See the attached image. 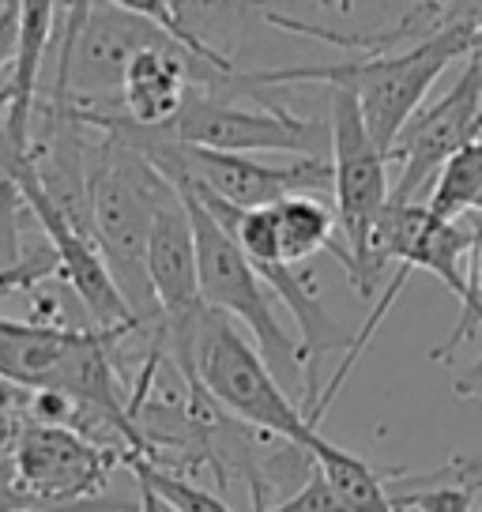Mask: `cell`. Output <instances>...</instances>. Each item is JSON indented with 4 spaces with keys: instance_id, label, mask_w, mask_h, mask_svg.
Here are the masks:
<instances>
[{
    "instance_id": "8fae6325",
    "label": "cell",
    "mask_w": 482,
    "mask_h": 512,
    "mask_svg": "<svg viewBox=\"0 0 482 512\" xmlns=\"http://www.w3.org/2000/svg\"><path fill=\"white\" fill-rule=\"evenodd\" d=\"M313 460L332 486V494L339 497L343 512H400L392 505V490L385 486L388 471L373 467L370 460L332 445L328 437H321V445L313 448Z\"/></svg>"
},
{
    "instance_id": "9c48e42d",
    "label": "cell",
    "mask_w": 482,
    "mask_h": 512,
    "mask_svg": "<svg viewBox=\"0 0 482 512\" xmlns=\"http://www.w3.org/2000/svg\"><path fill=\"white\" fill-rule=\"evenodd\" d=\"M147 279L155 290L162 320H185L200 309V268H196V234L189 208L174 192L162 204L147 241Z\"/></svg>"
},
{
    "instance_id": "2e32d148",
    "label": "cell",
    "mask_w": 482,
    "mask_h": 512,
    "mask_svg": "<svg viewBox=\"0 0 482 512\" xmlns=\"http://www.w3.org/2000/svg\"><path fill=\"white\" fill-rule=\"evenodd\" d=\"M264 512H343V505H339V497L332 494V486H328V479H324L321 467H317L306 486H298L294 494L283 497L279 505H272V509Z\"/></svg>"
},
{
    "instance_id": "7c38bea8",
    "label": "cell",
    "mask_w": 482,
    "mask_h": 512,
    "mask_svg": "<svg viewBox=\"0 0 482 512\" xmlns=\"http://www.w3.org/2000/svg\"><path fill=\"white\" fill-rule=\"evenodd\" d=\"M482 200V140L467 144L456 159L445 162V170L437 174L434 189L426 208L434 211L437 219H464L479 208Z\"/></svg>"
},
{
    "instance_id": "ba28073f",
    "label": "cell",
    "mask_w": 482,
    "mask_h": 512,
    "mask_svg": "<svg viewBox=\"0 0 482 512\" xmlns=\"http://www.w3.org/2000/svg\"><path fill=\"white\" fill-rule=\"evenodd\" d=\"M475 140H482V53H471L449 95L422 106L400 132L392 159H400L403 170L392 185V204H418V192L430 189L445 162Z\"/></svg>"
},
{
    "instance_id": "9a60e30c",
    "label": "cell",
    "mask_w": 482,
    "mask_h": 512,
    "mask_svg": "<svg viewBox=\"0 0 482 512\" xmlns=\"http://www.w3.org/2000/svg\"><path fill=\"white\" fill-rule=\"evenodd\" d=\"M471 501H475V490L452 486V482H430L426 490H392V505L400 512H471Z\"/></svg>"
},
{
    "instance_id": "8992f818",
    "label": "cell",
    "mask_w": 482,
    "mask_h": 512,
    "mask_svg": "<svg viewBox=\"0 0 482 512\" xmlns=\"http://www.w3.org/2000/svg\"><path fill=\"white\" fill-rule=\"evenodd\" d=\"M328 125H332V177H336L332 200H336V219L343 226L347 256H351L347 275L354 290L370 298V241L381 215L392 204V185H388L392 159L377 147L358 102L347 91H332Z\"/></svg>"
},
{
    "instance_id": "6da1fadb",
    "label": "cell",
    "mask_w": 482,
    "mask_h": 512,
    "mask_svg": "<svg viewBox=\"0 0 482 512\" xmlns=\"http://www.w3.org/2000/svg\"><path fill=\"white\" fill-rule=\"evenodd\" d=\"M155 343L181 369V377L200 384L208 400L234 422L283 437L290 445L306 448L309 456L321 445L324 433L283 392L264 354L241 336L230 317L200 305L185 320H159Z\"/></svg>"
},
{
    "instance_id": "277c9868",
    "label": "cell",
    "mask_w": 482,
    "mask_h": 512,
    "mask_svg": "<svg viewBox=\"0 0 482 512\" xmlns=\"http://www.w3.org/2000/svg\"><path fill=\"white\" fill-rule=\"evenodd\" d=\"M189 219L196 234V268H200V302L223 313L230 320H241L253 339L264 362L272 366L275 377H302L306 381V358L302 343L287 336V328L275 317V305L268 298V287L257 275V268L245 260L238 241L226 234L223 226L211 219L204 204L193 200L189 192H181Z\"/></svg>"
},
{
    "instance_id": "4fadbf2b",
    "label": "cell",
    "mask_w": 482,
    "mask_h": 512,
    "mask_svg": "<svg viewBox=\"0 0 482 512\" xmlns=\"http://www.w3.org/2000/svg\"><path fill=\"white\" fill-rule=\"evenodd\" d=\"M464 226L471 234V256H467V302L460 305V320L449 332L445 343H437L430 358L434 362H452V354L460 351L464 343L475 339V332L482 328V211L464 215Z\"/></svg>"
},
{
    "instance_id": "52a82bcc",
    "label": "cell",
    "mask_w": 482,
    "mask_h": 512,
    "mask_svg": "<svg viewBox=\"0 0 482 512\" xmlns=\"http://www.w3.org/2000/svg\"><path fill=\"white\" fill-rule=\"evenodd\" d=\"M0 437L8 441V460L16 467V479L38 501V509H76L83 501H95L106 490L113 467L125 464L117 452L95 445L65 426H46L38 418L16 415Z\"/></svg>"
},
{
    "instance_id": "5bb4252c",
    "label": "cell",
    "mask_w": 482,
    "mask_h": 512,
    "mask_svg": "<svg viewBox=\"0 0 482 512\" xmlns=\"http://www.w3.org/2000/svg\"><path fill=\"white\" fill-rule=\"evenodd\" d=\"M129 467L136 482H147L162 497V505H170L174 512H234L223 497H215L204 486H193V482L174 475V471H162V467L147 464V460H132Z\"/></svg>"
},
{
    "instance_id": "30bf717a",
    "label": "cell",
    "mask_w": 482,
    "mask_h": 512,
    "mask_svg": "<svg viewBox=\"0 0 482 512\" xmlns=\"http://www.w3.org/2000/svg\"><path fill=\"white\" fill-rule=\"evenodd\" d=\"M275 230H279V253H283V264L294 268L309 256L317 253H332L343 264L351 268V256H347V245L336 241V208L328 200H317V196H287L275 204Z\"/></svg>"
},
{
    "instance_id": "e0dca14e",
    "label": "cell",
    "mask_w": 482,
    "mask_h": 512,
    "mask_svg": "<svg viewBox=\"0 0 482 512\" xmlns=\"http://www.w3.org/2000/svg\"><path fill=\"white\" fill-rule=\"evenodd\" d=\"M452 388H456V396H479L482 400V358L467 369V373H460V377L452 381Z\"/></svg>"
},
{
    "instance_id": "3957f363",
    "label": "cell",
    "mask_w": 482,
    "mask_h": 512,
    "mask_svg": "<svg viewBox=\"0 0 482 512\" xmlns=\"http://www.w3.org/2000/svg\"><path fill=\"white\" fill-rule=\"evenodd\" d=\"M98 132V128H95ZM174 185L151 166L140 147L98 132L91 159V230L117 294L125 298L140 328H159V302L147 279V241Z\"/></svg>"
},
{
    "instance_id": "7a4b0ae2",
    "label": "cell",
    "mask_w": 482,
    "mask_h": 512,
    "mask_svg": "<svg viewBox=\"0 0 482 512\" xmlns=\"http://www.w3.org/2000/svg\"><path fill=\"white\" fill-rule=\"evenodd\" d=\"M479 53V4H452L449 23L426 42L392 53H377L366 61L328 64V68H272L249 72L253 87H294V83H328L332 91L354 95L358 110L377 147L392 159L407 121L422 110V98L437 83V76L460 57Z\"/></svg>"
},
{
    "instance_id": "5b68a950",
    "label": "cell",
    "mask_w": 482,
    "mask_h": 512,
    "mask_svg": "<svg viewBox=\"0 0 482 512\" xmlns=\"http://www.w3.org/2000/svg\"><path fill=\"white\" fill-rule=\"evenodd\" d=\"M177 144L219 151V155H290V159H332V125L298 117L272 98L245 106L234 95L193 91L170 132Z\"/></svg>"
}]
</instances>
